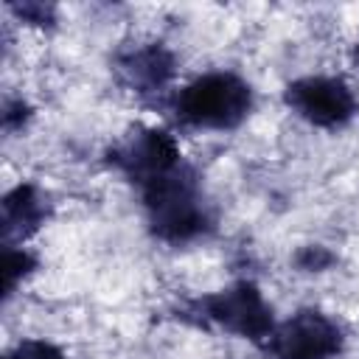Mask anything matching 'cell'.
I'll return each mask as SVG.
<instances>
[{"instance_id":"cell-1","label":"cell","mask_w":359,"mask_h":359,"mask_svg":"<svg viewBox=\"0 0 359 359\" xmlns=\"http://www.w3.org/2000/svg\"><path fill=\"white\" fill-rule=\"evenodd\" d=\"M135 188L154 238L165 244H191L213 230V210L202 194L199 174L185 160Z\"/></svg>"},{"instance_id":"cell-2","label":"cell","mask_w":359,"mask_h":359,"mask_svg":"<svg viewBox=\"0 0 359 359\" xmlns=\"http://www.w3.org/2000/svg\"><path fill=\"white\" fill-rule=\"evenodd\" d=\"M171 112L177 123L191 129H210V132H230L238 129L252 107L255 95L247 79L233 70H208L188 84H182L171 95Z\"/></svg>"},{"instance_id":"cell-3","label":"cell","mask_w":359,"mask_h":359,"mask_svg":"<svg viewBox=\"0 0 359 359\" xmlns=\"http://www.w3.org/2000/svg\"><path fill=\"white\" fill-rule=\"evenodd\" d=\"M180 317L194 325H202V328H219L238 339H250L258 348L269 339V334L278 325L264 292L247 278L236 280L219 292L188 300L182 306Z\"/></svg>"},{"instance_id":"cell-4","label":"cell","mask_w":359,"mask_h":359,"mask_svg":"<svg viewBox=\"0 0 359 359\" xmlns=\"http://www.w3.org/2000/svg\"><path fill=\"white\" fill-rule=\"evenodd\" d=\"M261 351L266 359H339L345 351V331L320 309H297L275 325Z\"/></svg>"},{"instance_id":"cell-5","label":"cell","mask_w":359,"mask_h":359,"mask_svg":"<svg viewBox=\"0 0 359 359\" xmlns=\"http://www.w3.org/2000/svg\"><path fill=\"white\" fill-rule=\"evenodd\" d=\"M283 104L314 129H342L359 112L353 87L339 76H300L283 87Z\"/></svg>"},{"instance_id":"cell-6","label":"cell","mask_w":359,"mask_h":359,"mask_svg":"<svg viewBox=\"0 0 359 359\" xmlns=\"http://www.w3.org/2000/svg\"><path fill=\"white\" fill-rule=\"evenodd\" d=\"M107 163L123 174L132 185H140L174 165L182 163V151L177 146V137L168 129L160 126H135L129 135H123L109 151Z\"/></svg>"},{"instance_id":"cell-7","label":"cell","mask_w":359,"mask_h":359,"mask_svg":"<svg viewBox=\"0 0 359 359\" xmlns=\"http://www.w3.org/2000/svg\"><path fill=\"white\" fill-rule=\"evenodd\" d=\"M112 70L129 93L140 98H151V95H163L165 87L174 81L177 56L163 42H140L118 50L112 59Z\"/></svg>"},{"instance_id":"cell-8","label":"cell","mask_w":359,"mask_h":359,"mask_svg":"<svg viewBox=\"0 0 359 359\" xmlns=\"http://www.w3.org/2000/svg\"><path fill=\"white\" fill-rule=\"evenodd\" d=\"M50 205L48 196L34 182H20L3 196V244L6 247H22L25 238H31L45 222H48Z\"/></svg>"},{"instance_id":"cell-9","label":"cell","mask_w":359,"mask_h":359,"mask_svg":"<svg viewBox=\"0 0 359 359\" xmlns=\"http://www.w3.org/2000/svg\"><path fill=\"white\" fill-rule=\"evenodd\" d=\"M36 269V255L25 247H6L3 252V294L11 297L14 289Z\"/></svg>"},{"instance_id":"cell-10","label":"cell","mask_w":359,"mask_h":359,"mask_svg":"<svg viewBox=\"0 0 359 359\" xmlns=\"http://www.w3.org/2000/svg\"><path fill=\"white\" fill-rule=\"evenodd\" d=\"M8 11L34 28H53L56 25V8L50 3H36V0H22V3H8Z\"/></svg>"},{"instance_id":"cell-11","label":"cell","mask_w":359,"mask_h":359,"mask_svg":"<svg viewBox=\"0 0 359 359\" xmlns=\"http://www.w3.org/2000/svg\"><path fill=\"white\" fill-rule=\"evenodd\" d=\"M334 252L323 244H309V247H300L297 255H294V266L303 269V272H325L331 264H334Z\"/></svg>"},{"instance_id":"cell-12","label":"cell","mask_w":359,"mask_h":359,"mask_svg":"<svg viewBox=\"0 0 359 359\" xmlns=\"http://www.w3.org/2000/svg\"><path fill=\"white\" fill-rule=\"evenodd\" d=\"M28 118H31V107H28L22 98H8V101H6V109H3V126H6L8 132L22 129Z\"/></svg>"},{"instance_id":"cell-13","label":"cell","mask_w":359,"mask_h":359,"mask_svg":"<svg viewBox=\"0 0 359 359\" xmlns=\"http://www.w3.org/2000/svg\"><path fill=\"white\" fill-rule=\"evenodd\" d=\"M25 359H65V353H62L56 345H45V348H39V351L28 353Z\"/></svg>"},{"instance_id":"cell-14","label":"cell","mask_w":359,"mask_h":359,"mask_svg":"<svg viewBox=\"0 0 359 359\" xmlns=\"http://www.w3.org/2000/svg\"><path fill=\"white\" fill-rule=\"evenodd\" d=\"M351 62L359 67V42H356V45H353V50H351Z\"/></svg>"}]
</instances>
